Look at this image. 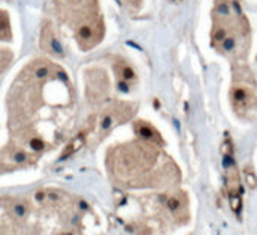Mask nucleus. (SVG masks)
Listing matches in <instances>:
<instances>
[{
    "label": "nucleus",
    "mask_w": 257,
    "mask_h": 235,
    "mask_svg": "<svg viewBox=\"0 0 257 235\" xmlns=\"http://www.w3.org/2000/svg\"><path fill=\"white\" fill-rule=\"evenodd\" d=\"M116 69V74H117V80H119V88L122 86V89H128L133 82L136 80V72L134 69L126 63V62H122L119 60L114 66Z\"/></svg>",
    "instance_id": "nucleus-9"
},
{
    "label": "nucleus",
    "mask_w": 257,
    "mask_h": 235,
    "mask_svg": "<svg viewBox=\"0 0 257 235\" xmlns=\"http://www.w3.org/2000/svg\"><path fill=\"white\" fill-rule=\"evenodd\" d=\"M12 38L11 21L5 11H0V41H9Z\"/></svg>",
    "instance_id": "nucleus-12"
},
{
    "label": "nucleus",
    "mask_w": 257,
    "mask_h": 235,
    "mask_svg": "<svg viewBox=\"0 0 257 235\" xmlns=\"http://www.w3.org/2000/svg\"><path fill=\"white\" fill-rule=\"evenodd\" d=\"M136 131L140 136V140L145 142H151V143H157L160 145V134L157 133V130L154 127H151L146 122H137L136 124Z\"/></svg>",
    "instance_id": "nucleus-11"
},
{
    "label": "nucleus",
    "mask_w": 257,
    "mask_h": 235,
    "mask_svg": "<svg viewBox=\"0 0 257 235\" xmlns=\"http://www.w3.org/2000/svg\"><path fill=\"white\" fill-rule=\"evenodd\" d=\"M157 146V143L140 140L113 149L108 166L114 178L134 187L160 184L157 172L161 165V154Z\"/></svg>",
    "instance_id": "nucleus-1"
},
{
    "label": "nucleus",
    "mask_w": 257,
    "mask_h": 235,
    "mask_svg": "<svg viewBox=\"0 0 257 235\" xmlns=\"http://www.w3.org/2000/svg\"><path fill=\"white\" fill-rule=\"evenodd\" d=\"M223 154H224L223 163H224V177H226V189H227L229 201L233 211L239 213L242 207V189H241V180L236 169V162L233 159V149L230 140L224 143Z\"/></svg>",
    "instance_id": "nucleus-5"
},
{
    "label": "nucleus",
    "mask_w": 257,
    "mask_h": 235,
    "mask_svg": "<svg viewBox=\"0 0 257 235\" xmlns=\"http://www.w3.org/2000/svg\"><path fill=\"white\" fill-rule=\"evenodd\" d=\"M233 110L241 118H250L257 109L256 85L248 72H238L230 89Z\"/></svg>",
    "instance_id": "nucleus-4"
},
{
    "label": "nucleus",
    "mask_w": 257,
    "mask_h": 235,
    "mask_svg": "<svg viewBox=\"0 0 257 235\" xmlns=\"http://www.w3.org/2000/svg\"><path fill=\"white\" fill-rule=\"evenodd\" d=\"M172 2H181V0H172Z\"/></svg>",
    "instance_id": "nucleus-14"
},
{
    "label": "nucleus",
    "mask_w": 257,
    "mask_h": 235,
    "mask_svg": "<svg viewBox=\"0 0 257 235\" xmlns=\"http://www.w3.org/2000/svg\"><path fill=\"white\" fill-rule=\"evenodd\" d=\"M42 47L51 53V54H62V45L59 44V41L54 36V32L51 29V24H45L44 30H42Z\"/></svg>",
    "instance_id": "nucleus-10"
},
{
    "label": "nucleus",
    "mask_w": 257,
    "mask_h": 235,
    "mask_svg": "<svg viewBox=\"0 0 257 235\" xmlns=\"http://www.w3.org/2000/svg\"><path fill=\"white\" fill-rule=\"evenodd\" d=\"M214 47L233 59H239L247 51L248 23L241 14L236 0H217L214 11Z\"/></svg>",
    "instance_id": "nucleus-2"
},
{
    "label": "nucleus",
    "mask_w": 257,
    "mask_h": 235,
    "mask_svg": "<svg viewBox=\"0 0 257 235\" xmlns=\"http://www.w3.org/2000/svg\"><path fill=\"white\" fill-rule=\"evenodd\" d=\"M133 113H134V109L130 104H114V106L108 107L98 118V121H93L92 131H95L98 134V139H102L113 127L126 121Z\"/></svg>",
    "instance_id": "nucleus-6"
},
{
    "label": "nucleus",
    "mask_w": 257,
    "mask_h": 235,
    "mask_svg": "<svg viewBox=\"0 0 257 235\" xmlns=\"http://www.w3.org/2000/svg\"><path fill=\"white\" fill-rule=\"evenodd\" d=\"M23 205H11L9 211L0 213V235H27L24 226L18 223V219L24 216Z\"/></svg>",
    "instance_id": "nucleus-8"
},
{
    "label": "nucleus",
    "mask_w": 257,
    "mask_h": 235,
    "mask_svg": "<svg viewBox=\"0 0 257 235\" xmlns=\"http://www.w3.org/2000/svg\"><path fill=\"white\" fill-rule=\"evenodd\" d=\"M125 2H126L128 5H131V6H139L142 0H125Z\"/></svg>",
    "instance_id": "nucleus-13"
},
{
    "label": "nucleus",
    "mask_w": 257,
    "mask_h": 235,
    "mask_svg": "<svg viewBox=\"0 0 257 235\" xmlns=\"http://www.w3.org/2000/svg\"><path fill=\"white\" fill-rule=\"evenodd\" d=\"M86 85H87V97L93 103L102 101L108 91H110V82L104 71L101 69H90L86 72Z\"/></svg>",
    "instance_id": "nucleus-7"
},
{
    "label": "nucleus",
    "mask_w": 257,
    "mask_h": 235,
    "mask_svg": "<svg viewBox=\"0 0 257 235\" xmlns=\"http://www.w3.org/2000/svg\"><path fill=\"white\" fill-rule=\"evenodd\" d=\"M59 20L68 24L81 50L96 47L104 36L98 0H54Z\"/></svg>",
    "instance_id": "nucleus-3"
}]
</instances>
